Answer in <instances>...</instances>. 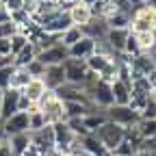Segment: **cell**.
<instances>
[{"instance_id": "obj_36", "label": "cell", "mask_w": 156, "mask_h": 156, "mask_svg": "<svg viewBox=\"0 0 156 156\" xmlns=\"http://www.w3.org/2000/svg\"><path fill=\"white\" fill-rule=\"evenodd\" d=\"M5 22H11V11L7 9V5L0 2V24H5Z\"/></svg>"}, {"instance_id": "obj_6", "label": "cell", "mask_w": 156, "mask_h": 156, "mask_svg": "<svg viewBox=\"0 0 156 156\" xmlns=\"http://www.w3.org/2000/svg\"><path fill=\"white\" fill-rule=\"evenodd\" d=\"M106 119L122 126V128H132L136 126V122L141 119L139 113L132 111L130 106H119V104H113L111 108H106Z\"/></svg>"}, {"instance_id": "obj_8", "label": "cell", "mask_w": 156, "mask_h": 156, "mask_svg": "<svg viewBox=\"0 0 156 156\" xmlns=\"http://www.w3.org/2000/svg\"><path fill=\"white\" fill-rule=\"evenodd\" d=\"M63 69H65V83L69 85H85L87 76H89V67L85 61H78V58H67L63 63Z\"/></svg>"}, {"instance_id": "obj_31", "label": "cell", "mask_w": 156, "mask_h": 156, "mask_svg": "<svg viewBox=\"0 0 156 156\" xmlns=\"http://www.w3.org/2000/svg\"><path fill=\"white\" fill-rule=\"evenodd\" d=\"M139 117H141V119H156V93H154V89L147 93L145 106H143V111L139 113Z\"/></svg>"}, {"instance_id": "obj_3", "label": "cell", "mask_w": 156, "mask_h": 156, "mask_svg": "<svg viewBox=\"0 0 156 156\" xmlns=\"http://www.w3.org/2000/svg\"><path fill=\"white\" fill-rule=\"evenodd\" d=\"M91 134H93L108 152H113L117 145L126 139V128L117 126V124H113V122H104L100 128H98L95 132H91Z\"/></svg>"}, {"instance_id": "obj_28", "label": "cell", "mask_w": 156, "mask_h": 156, "mask_svg": "<svg viewBox=\"0 0 156 156\" xmlns=\"http://www.w3.org/2000/svg\"><path fill=\"white\" fill-rule=\"evenodd\" d=\"M80 39H83V30L78 28V26H69L61 37H58V44L65 46V48H72L76 41H80Z\"/></svg>"}, {"instance_id": "obj_35", "label": "cell", "mask_w": 156, "mask_h": 156, "mask_svg": "<svg viewBox=\"0 0 156 156\" xmlns=\"http://www.w3.org/2000/svg\"><path fill=\"white\" fill-rule=\"evenodd\" d=\"M22 7H24V0H9V2H7V9H9L11 13L22 11Z\"/></svg>"}, {"instance_id": "obj_24", "label": "cell", "mask_w": 156, "mask_h": 156, "mask_svg": "<svg viewBox=\"0 0 156 156\" xmlns=\"http://www.w3.org/2000/svg\"><path fill=\"white\" fill-rule=\"evenodd\" d=\"M132 130L139 134V139H152L156 136V119H139L136 126H132Z\"/></svg>"}, {"instance_id": "obj_17", "label": "cell", "mask_w": 156, "mask_h": 156, "mask_svg": "<svg viewBox=\"0 0 156 156\" xmlns=\"http://www.w3.org/2000/svg\"><path fill=\"white\" fill-rule=\"evenodd\" d=\"M80 30H83V35H85V37L93 39V41H100V39H106L108 24H106V20H104V17L93 15V20H91V22H89L87 26H83Z\"/></svg>"}, {"instance_id": "obj_33", "label": "cell", "mask_w": 156, "mask_h": 156, "mask_svg": "<svg viewBox=\"0 0 156 156\" xmlns=\"http://www.w3.org/2000/svg\"><path fill=\"white\" fill-rule=\"evenodd\" d=\"M17 30H20V26L13 22V20H11V22L0 24V39H11V37H13Z\"/></svg>"}, {"instance_id": "obj_13", "label": "cell", "mask_w": 156, "mask_h": 156, "mask_svg": "<svg viewBox=\"0 0 156 156\" xmlns=\"http://www.w3.org/2000/svg\"><path fill=\"white\" fill-rule=\"evenodd\" d=\"M2 132L5 136H13V134H22V132H28V113H15L11 115L9 119L2 122Z\"/></svg>"}, {"instance_id": "obj_18", "label": "cell", "mask_w": 156, "mask_h": 156, "mask_svg": "<svg viewBox=\"0 0 156 156\" xmlns=\"http://www.w3.org/2000/svg\"><path fill=\"white\" fill-rule=\"evenodd\" d=\"M128 35H130V28H108L104 41L111 46V50L115 54H124V46H126Z\"/></svg>"}, {"instance_id": "obj_34", "label": "cell", "mask_w": 156, "mask_h": 156, "mask_svg": "<svg viewBox=\"0 0 156 156\" xmlns=\"http://www.w3.org/2000/svg\"><path fill=\"white\" fill-rule=\"evenodd\" d=\"M44 69H46V67L39 63L37 58H33V61L26 65V72L30 74V78H41V76H44Z\"/></svg>"}, {"instance_id": "obj_22", "label": "cell", "mask_w": 156, "mask_h": 156, "mask_svg": "<svg viewBox=\"0 0 156 156\" xmlns=\"http://www.w3.org/2000/svg\"><path fill=\"white\" fill-rule=\"evenodd\" d=\"M104 122H108V119H106V111H100V108H95V111H91V113H87V115L83 117V124H85V128H87L89 134L95 132Z\"/></svg>"}, {"instance_id": "obj_32", "label": "cell", "mask_w": 156, "mask_h": 156, "mask_svg": "<svg viewBox=\"0 0 156 156\" xmlns=\"http://www.w3.org/2000/svg\"><path fill=\"white\" fill-rule=\"evenodd\" d=\"M13 72H15V65H13V63H9V65H2V67H0V91L9 89Z\"/></svg>"}, {"instance_id": "obj_4", "label": "cell", "mask_w": 156, "mask_h": 156, "mask_svg": "<svg viewBox=\"0 0 156 156\" xmlns=\"http://www.w3.org/2000/svg\"><path fill=\"white\" fill-rule=\"evenodd\" d=\"M85 93H87V98H89V102H91L93 108L106 111V108H111L115 104L113 102V93H111V85L108 83H102L100 78H98L93 85H89L85 89Z\"/></svg>"}, {"instance_id": "obj_27", "label": "cell", "mask_w": 156, "mask_h": 156, "mask_svg": "<svg viewBox=\"0 0 156 156\" xmlns=\"http://www.w3.org/2000/svg\"><path fill=\"white\" fill-rule=\"evenodd\" d=\"M30 80H33V78H30V74L26 72V67H15V72H13V76H11V85H9V89L22 91Z\"/></svg>"}, {"instance_id": "obj_11", "label": "cell", "mask_w": 156, "mask_h": 156, "mask_svg": "<svg viewBox=\"0 0 156 156\" xmlns=\"http://www.w3.org/2000/svg\"><path fill=\"white\" fill-rule=\"evenodd\" d=\"M54 95H56L61 102H80V104H89V106H91L89 98H87V93H85V89H83L80 85H69V83H65V85H61L58 89H54Z\"/></svg>"}, {"instance_id": "obj_26", "label": "cell", "mask_w": 156, "mask_h": 156, "mask_svg": "<svg viewBox=\"0 0 156 156\" xmlns=\"http://www.w3.org/2000/svg\"><path fill=\"white\" fill-rule=\"evenodd\" d=\"M113 61L111 56H104V54H93V56H89L87 58V67H89V72H93V74H102L106 67H108V63Z\"/></svg>"}, {"instance_id": "obj_42", "label": "cell", "mask_w": 156, "mask_h": 156, "mask_svg": "<svg viewBox=\"0 0 156 156\" xmlns=\"http://www.w3.org/2000/svg\"><path fill=\"white\" fill-rule=\"evenodd\" d=\"M5 139H7V136H5V132H2V126H0V143H2Z\"/></svg>"}, {"instance_id": "obj_1", "label": "cell", "mask_w": 156, "mask_h": 156, "mask_svg": "<svg viewBox=\"0 0 156 156\" xmlns=\"http://www.w3.org/2000/svg\"><path fill=\"white\" fill-rule=\"evenodd\" d=\"M39 111L44 113V119L48 126L58 124V122H65V111H63V102L54 95V91H46L44 98L35 104Z\"/></svg>"}, {"instance_id": "obj_38", "label": "cell", "mask_w": 156, "mask_h": 156, "mask_svg": "<svg viewBox=\"0 0 156 156\" xmlns=\"http://www.w3.org/2000/svg\"><path fill=\"white\" fill-rule=\"evenodd\" d=\"M0 156H13V154H11V150H9V145H7V139L0 143Z\"/></svg>"}, {"instance_id": "obj_23", "label": "cell", "mask_w": 156, "mask_h": 156, "mask_svg": "<svg viewBox=\"0 0 156 156\" xmlns=\"http://www.w3.org/2000/svg\"><path fill=\"white\" fill-rule=\"evenodd\" d=\"M141 54H150L156 46V33H132Z\"/></svg>"}, {"instance_id": "obj_12", "label": "cell", "mask_w": 156, "mask_h": 156, "mask_svg": "<svg viewBox=\"0 0 156 156\" xmlns=\"http://www.w3.org/2000/svg\"><path fill=\"white\" fill-rule=\"evenodd\" d=\"M67 15H69L72 26H78V28L87 26L91 20H93V11H91V7L85 5V2H74V5L67 9Z\"/></svg>"}, {"instance_id": "obj_19", "label": "cell", "mask_w": 156, "mask_h": 156, "mask_svg": "<svg viewBox=\"0 0 156 156\" xmlns=\"http://www.w3.org/2000/svg\"><path fill=\"white\" fill-rule=\"evenodd\" d=\"M130 91H132V85L130 83H124V80H117L111 85V93H113V102L119 104V106H128L130 102Z\"/></svg>"}, {"instance_id": "obj_5", "label": "cell", "mask_w": 156, "mask_h": 156, "mask_svg": "<svg viewBox=\"0 0 156 156\" xmlns=\"http://www.w3.org/2000/svg\"><path fill=\"white\" fill-rule=\"evenodd\" d=\"M37 26H39V30H44V33H48V35H56V37H61V35L72 26V22H69L67 11L58 7L54 13L46 15V17H44Z\"/></svg>"}, {"instance_id": "obj_7", "label": "cell", "mask_w": 156, "mask_h": 156, "mask_svg": "<svg viewBox=\"0 0 156 156\" xmlns=\"http://www.w3.org/2000/svg\"><path fill=\"white\" fill-rule=\"evenodd\" d=\"M30 147L35 152H39V156L54 150V130L52 126H44V128H39V130H33L30 132Z\"/></svg>"}, {"instance_id": "obj_10", "label": "cell", "mask_w": 156, "mask_h": 156, "mask_svg": "<svg viewBox=\"0 0 156 156\" xmlns=\"http://www.w3.org/2000/svg\"><path fill=\"white\" fill-rule=\"evenodd\" d=\"M52 130H54V145H56V150H61L63 154H67V150L78 141V136L72 132V128L65 122L52 124Z\"/></svg>"}, {"instance_id": "obj_41", "label": "cell", "mask_w": 156, "mask_h": 156, "mask_svg": "<svg viewBox=\"0 0 156 156\" xmlns=\"http://www.w3.org/2000/svg\"><path fill=\"white\" fill-rule=\"evenodd\" d=\"M22 156H39V152H35L33 147H28V150H26V152H24Z\"/></svg>"}, {"instance_id": "obj_2", "label": "cell", "mask_w": 156, "mask_h": 156, "mask_svg": "<svg viewBox=\"0 0 156 156\" xmlns=\"http://www.w3.org/2000/svg\"><path fill=\"white\" fill-rule=\"evenodd\" d=\"M130 33H156V7H136L130 17Z\"/></svg>"}, {"instance_id": "obj_9", "label": "cell", "mask_w": 156, "mask_h": 156, "mask_svg": "<svg viewBox=\"0 0 156 156\" xmlns=\"http://www.w3.org/2000/svg\"><path fill=\"white\" fill-rule=\"evenodd\" d=\"M67 58H69L67 48L61 46V44H54V46H50V48H46L41 52H37V61L44 67H48V65H63Z\"/></svg>"}, {"instance_id": "obj_46", "label": "cell", "mask_w": 156, "mask_h": 156, "mask_svg": "<svg viewBox=\"0 0 156 156\" xmlns=\"http://www.w3.org/2000/svg\"><path fill=\"white\" fill-rule=\"evenodd\" d=\"M154 93H156V87H154Z\"/></svg>"}, {"instance_id": "obj_43", "label": "cell", "mask_w": 156, "mask_h": 156, "mask_svg": "<svg viewBox=\"0 0 156 156\" xmlns=\"http://www.w3.org/2000/svg\"><path fill=\"white\" fill-rule=\"evenodd\" d=\"M63 2H65V5H69V7H72V5H74V2H80V0H63Z\"/></svg>"}, {"instance_id": "obj_30", "label": "cell", "mask_w": 156, "mask_h": 156, "mask_svg": "<svg viewBox=\"0 0 156 156\" xmlns=\"http://www.w3.org/2000/svg\"><path fill=\"white\" fill-rule=\"evenodd\" d=\"M44 126H48L46 119H44V113L39 111L37 106H30V111H28V132L39 130V128H44Z\"/></svg>"}, {"instance_id": "obj_45", "label": "cell", "mask_w": 156, "mask_h": 156, "mask_svg": "<svg viewBox=\"0 0 156 156\" xmlns=\"http://www.w3.org/2000/svg\"><path fill=\"white\" fill-rule=\"evenodd\" d=\"M0 2H2V5H7V2H9V0H0Z\"/></svg>"}, {"instance_id": "obj_21", "label": "cell", "mask_w": 156, "mask_h": 156, "mask_svg": "<svg viewBox=\"0 0 156 156\" xmlns=\"http://www.w3.org/2000/svg\"><path fill=\"white\" fill-rule=\"evenodd\" d=\"M46 91H48V89H46V85H44L41 78H33V80L22 89V95H26V98H28V102L35 106V104L44 98V93H46Z\"/></svg>"}, {"instance_id": "obj_37", "label": "cell", "mask_w": 156, "mask_h": 156, "mask_svg": "<svg viewBox=\"0 0 156 156\" xmlns=\"http://www.w3.org/2000/svg\"><path fill=\"white\" fill-rule=\"evenodd\" d=\"M0 56H11V46H9V39H0Z\"/></svg>"}, {"instance_id": "obj_15", "label": "cell", "mask_w": 156, "mask_h": 156, "mask_svg": "<svg viewBox=\"0 0 156 156\" xmlns=\"http://www.w3.org/2000/svg\"><path fill=\"white\" fill-rule=\"evenodd\" d=\"M20 93L17 89H5L2 91V104H0V122L9 119L11 115L17 113V100H20Z\"/></svg>"}, {"instance_id": "obj_16", "label": "cell", "mask_w": 156, "mask_h": 156, "mask_svg": "<svg viewBox=\"0 0 156 156\" xmlns=\"http://www.w3.org/2000/svg\"><path fill=\"white\" fill-rule=\"evenodd\" d=\"M67 54H69V58L87 61L89 56H93V54H95V41L83 35V39H80V41H76L72 48H67Z\"/></svg>"}, {"instance_id": "obj_39", "label": "cell", "mask_w": 156, "mask_h": 156, "mask_svg": "<svg viewBox=\"0 0 156 156\" xmlns=\"http://www.w3.org/2000/svg\"><path fill=\"white\" fill-rule=\"evenodd\" d=\"M41 156H65V154H63L61 150H56V147H54V150H50V152H46V154H41Z\"/></svg>"}, {"instance_id": "obj_14", "label": "cell", "mask_w": 156, "mask_h": 156, "mask_svg": "<svg viewBox=\"0 0 156 156\" xmlns=\"http://www.w3.org/2000/svg\"><path fill=\"white\" fill-rule=\"evenodd\" d=\"M41 80H44V85H46L48 91H54L61 85H65V69H63V65H48L44 69Z\"/></svg>"}, {"instance_id": "obj_44", "label": "cell", "mask_w": 156, "mask_h": 156, "mask_svg": "<svg viewBox=\"0 0 156 156\" xmlns=\"http://www.w3.org/2000/svg\"><path fill=\"white\" fill-rule=\"evenodd\" d=\"M0 104H2V91H0ZM0 124H2V122H0Z\"/></svg>"}, {"instance_id": "obj_29", "label": "cell", "mask_w": 156, "mask_h": 156, "mask_svg": "<svg viewBox=\"0 0 156 156\" xmlns=\"http://www.w3.org/2000/svg\"><path fill=\"white\" fill-rule=\"evenodd\" d=\"M28 35L26 33H22V30H17L11 39H9V46H11V56H15V54H20L26 46H28Z\"/></svg>"}, {"instance_id": "obj_40", "label": "cell", "mask_w": 156, "mask_h": 156, "mask_svg": "<svg viewBox=\"0 0 156 156\" xmlns=\"http://www.w3.org/2000/svg\"><path fill=\"white\" fill-rule=\"evenodd\" d=\"M9 63H13V56H0V67L9 65Z\"/></svg>"}, {"instance_id": "obj_25", "label": "cell", "mask_w": 156, "mask_h": 156, "mask_svg": "<svg viewBox=\"0 0 156 156\" xmlns=\"http://www.w3.org/2000/svg\"><path fill=\"white\" fill-rule=\"evenodd\" d=\"M33 58H37V48H35L33 41H28V46H26L22 52L13 56V65H15V67H26Z\"/></svg>"}, {"instance_id": "obj_20", "label": "cell", "mask_w": 156, "mask_h": 156, "mask_svg": "<svg viewBox=\"0 0 156 156\" xmlns=\"http://www.w3.org/2000/svg\"><path fill=\"white\" fill-rule=\"evenodd\" d=\"M7 145H9V150H11L13 156H22V154L30 147V132H22V134L7 136Z\"/></svg>"}]
</instances>
